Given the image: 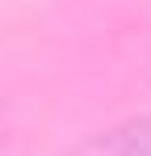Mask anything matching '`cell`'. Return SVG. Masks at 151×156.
Masks as SVG:
<instances>
[{
  "mask_svg": "<svg viewBox=\"0 0 151 156\" xmlns=\"http://www.w3.org/2000/svg\"><path fill=\"white\" fill-rule=\"evenodd\" d=\"M72 156H151V114L130 118V122H118V127L92 135Z\"/></svg>",
  "mask_w": 151,
  "mask_h": 156,
  "instance_id": "1",
  "label": "cell"
}]
</instances>
